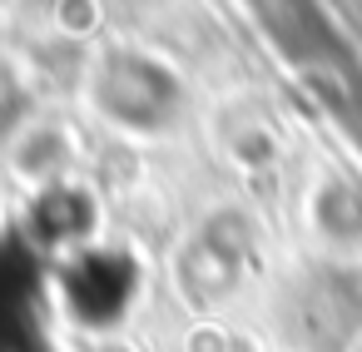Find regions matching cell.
Here are the masks:
<instances>
[{
    "mask_svg": "<svg viewBox=\"0 0 362 352\" xmlns=\"http://www.w3.org/2000/svg\"><path fill=\"white\" fill-rule=\"evenodd\" d=\"M40 273L25 243H0V352H50L40 332Z\"/></svg>",
    "mask_w": 362,
    "mask_h": 352,
    "instance_id": "cell-1",
    "label": "cell"
},
{
    "mask_svg": "<svg viewBox=\"0 0 362 352\" xmlns=\"http://www.w3.org/2000/svg\"><path fill=\"white\" fill-rule=\"evenodd\" d=\"M129 293H134L129 258L90 253V258L70 263V312H80L85 322H115L124 312Z\"/></svg>",
    "mask_w": 362,
    "mask_h": 352,
    "instance_id": "cell-2",
    "label": "cell"
},
{
    "mask_svg": "<svg viewBox=\"0 0 362 352\" xmlns=\"http://www.w3.org/2000/svg\"><path fill=\"white\" fill-rule=\"evenodd\" d=\"M169 100V80L154 70V65H144V60H119L115 70H110V110L115 115H124V119H139V124H154L159 115L149 110L154 100Z\"/></svg>",
    "mask_w": 362,
    "mask_h": 352,
    "instance_id": "cell-3",
    "label": "cell"
}]
</instances>
